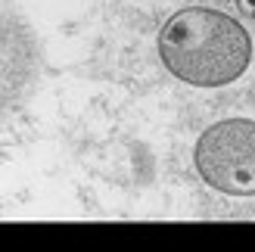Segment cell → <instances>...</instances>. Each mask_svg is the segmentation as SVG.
I'll list each match as a JSON object with an SVG mask.
<instances>
[{
	"label": "cell",
	"mask_w": 255,
	"mask_h": 252,
	"mask_svg": "<svg viewBox=\"0 0 255 252\" xmlns=\"http://www.w3.org/2000/svg\"><path fill=\"white\" fill-rule=\"evenodd\" d=\"M159 59L193 87L234 84L252 62V37L234 16L212 6H184L159 28Z\"/></svg>",
	"instance_id": "6da1fadb"
},
{
	"label": "cell",
	"mask_w": 255,
	"mask_h": 252,
	"mask_svg": "<svg viewBox=\"0 0 255 252\" xmlns=\"http://www.w3.org/2000/svg\"><path fill=\"white\" fill-rule=\"evenodd\" d=\"M196 174L224 196H255V119H221L193 146Z\"/></svg>",
	"instance_id": "7a4b0ae2"
},
{
	"label": "cell",
	"mask_w": 255,
	"mask_h": 252,
	"mask_svg": "<svg viewBox=\"0 0 255 252\" xmlns=\"http://www.w3.org/2000/svg\"><path fill=\"white\" fill-rule=\"evenodd\" d=\"M237 3H240V9H243L246 16L255 22V0H237Z\"/></svg>",
	"instance_id": "3957f363"
}]
</instances>
